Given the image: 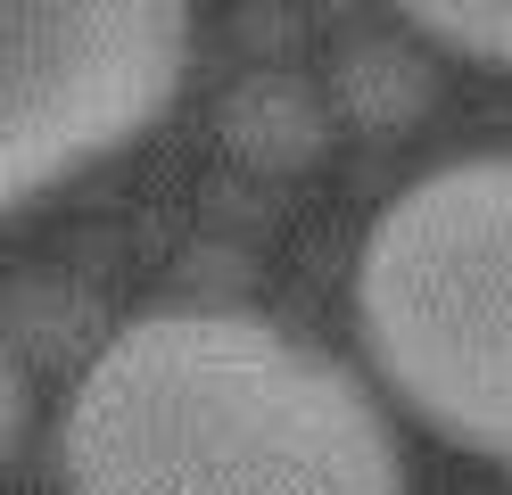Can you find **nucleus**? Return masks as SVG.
I'll return each mask as SVG.
<instances>
[{
	"instance_id": "nucleus-3",
	"label": "nucleus",
	"mask_w": 512,
	"mask_h": 495,
	"mask_svg": "<svg viewBox=\"0 0 512 495\" xmlns=\"http://www.w3.org/2000/svg\"><path fill=\"white\" fill-rule=\"evenodd\" d=\"M190 0H0V190L34 207L166 116Z\"/></svg>"
},
{
	"instance_id": "nucleus-1",
	"label": "nucleus",
	"mask_w": 512,
	"mask_h": 495,
	"mask_svg": "<svg viewBox=\"0 0 512 495\" xmlns=\"http://www.w3.org/2000/svg\"><path fill=\"white\" fill-rule=\"evenodd\" d=\"M67 495H405L389 413L339 355L240 306L141 314L58 413Z\"/></svg>"
},
{
	"instance_id": "nucleus-2",
	"label": "nucleus",
	"mask_w": 512,
	"mask_h": 495,
	"mask_svg": "<svg viewBox=\"0 0 512 495\" xmlns=\"http://www.w3.org/2000/svg\"><path fill=\"white\" fill-rule=\"evenodd\" d=\"M356 330L438 438L512 471V157L438 165L380 207Z\"/></svg>"
},
{
	"instance_id": "nucleus-4",
	"label": "nucleus",
	"mask_w": 512,
	"mask_h": 495,
	"mask_svg": "<svg viewBox=\"0 0 512 495\" xmlns=\"http://www.w3.org/2000/svg\"><path fill=\"white\" fill-rule=\"evenodd\" d=\"M331 99L298 83V75H281V66H265V75H240L232 91H223V149H232L240 165H256V174H306L314 157L331 149Z\"/></svg>"
},
{
	"instance_id": "nucleus-5",
	"label": "nucleus",
	"mask_w": 512,
	"mask_h": 495,
	"mask_svg": "<svg viewBox=\"0 0 512 495\" xmlns=\"http://www.w3.org/2000/svg\"><path fill=\"white\" fill-rule=\"evenodd\" d=\"M430 99H438L430 58L413 50V42H397V33H364V42H347L339 66H331V108H339L347 124H364V132L422 124Z\"/></svg>"
},
{
	"instance_id": "nucleus-6",
	"label": "nucleus",
	"mask_w": 512,
	"mask_h": 495,
	"mask_svg": "<svg viewBox=\"0 0 512 495\" xmlns=\"http://www.w3.org/2000/svg\"><path fill=\"white\" fill-rule=\"evenodd\" d=\"M389 9H405L430 42L463 50V58L512 66V0H389Z\"/></svg>"
}]
</instances>
